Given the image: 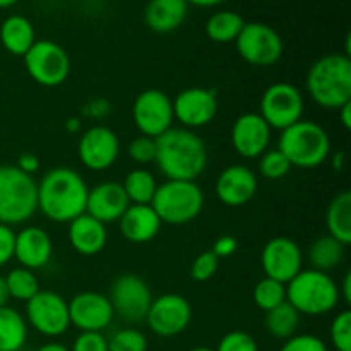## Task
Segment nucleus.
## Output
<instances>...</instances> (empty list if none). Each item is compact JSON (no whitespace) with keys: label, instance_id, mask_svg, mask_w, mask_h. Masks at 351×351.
Returning a JSON list of instances; mask_svg holds the SVG:
<instances>
[{"label":"nucleus","instance_id":"8","mask_svg":"<svg viewBox=\"0 0 351 351\" xmlns=\"http://www.w3.org/2000/svg\"><path fill=\"white\" fill-rule=\"evenodd\" d=\"M23 58L29 77L45 88L62 86L71 74L67 50L51 40H36Z\"/></svg>","mask_w":351,"mask_h":351},{"label":"nucleus","instance_id":"34","mask_svg":"<svg viewBox=\"0 0 351 351\" xmlns=\"http://www.w3.org/2000/svg\"><path fill=\"white\" fill-rule=\"evenodd\" d=\"M254 304L266 314L271 308L287 302V285L264 276L254 288Z\"/></svg>","mask_w":351,"mask_h":351},{"label":"nucleus","instance_id":"37","mask_svg":"<svg viewBox=\"0 0 351 351\" xmlns=\"http://www.w3.org/2000/svg\"><path fill=\"white\" fill-rule=\"evenodd\" d=\"M329 339L336 351H351V311L348 308L335 315L329 328Z\"/></svg>","mask_w":351,"mask_h":351},{"label":"nucleus","instance_id":"19","mask_svg":"<svg viewBox=\"0 0 351 351\" xmlns=\"http://www.w3.org/2000/svg\"><path fill=\"white\" fill-rule=\"evenodd\" d=\"M273 129L264 122L259 113H243L233 122L232 146L239 156L256 160L269 149Z\"/></svg>","mask_w":351,"mask_h":351},{"label":"nucleus","instance_id":"17","mask_svg":"<svg viewBox=\"0 0 351 351\" xmlns=\"http://www.w3.org/2000/svg\"><path fill=\"white\" fill-rule=\"evenodd\" d=\"M264 276L287 285L304 269V252L295 240L274 237L261 252Z\"/></svg>","mask_w":351,"mask_h":351},{"label":"nucleus","instance_id":"6","mask_svg":"<svg viewBox=\"0 0 351 351\" xmlns=\"http://www.w3.org/2000/svg\"><path fill=\"white\" fill-rule=\"evenodd\" d=\"M38 211V185L34 177L16 165H0V223L23 225Z\"/></svg>","mask_w":351,"mask_h":351},{"label":"nucleus","instance_id":"25","mask_svg":"<svg viewBox=\"0 0 351 351\" xmlns=\"http://www.w3.org/2000/svg\"><path fill=\"white\" fill-rule=\"evenodd\" d=\"M189 3L185 0H149L144 21L154 33L167 34L178 29L187 19Z\"/></svg>","mask_w":351,"mask_h":351},{"label":"nucleus","instance_id":"5","mask_svg":"<svg viewBox=\"0 0 351 351\" xmlns=\"http://www.w3.org/2000/svg\"><path fill=\"white\" fill-rule=\"evenodd\" d=\"M287 302L300 315L321 317L338 307V283L329 273L302 269L290 283H287Z\"/></svg>","mask_w":351,"mask_h":351},{"label":"nucleus","instance_id":"31","mask_svg":"<svg viewBox=\"0 0 351 351\" xmlns=\"http://www.w3.org/2000/svg\"><path fill=\"white\" fill-rule=\"evenodd\" d=\"M300 326V314L291 307L288 302H283L278 307L266 312L264 317V328L273 338L287 341L288 338L297 335V329Z\"/></svg>","mask_w":351,"mask_h":351},{"label":"nucleus","instance_id":"26","mask_svg":"<svg viewBox=\"0 0 351 351\" xmlns=\"http://www.w3.org/2000/svg\"><path fill=\"white\" fill-rule=\"evenodd\" d=\"M36 41L34 26L27 17L21 14H12L0 24V43L16 57H24Z\"/></svg>","mask_w":351,"mask_h":351},{"label":"nucleus","instance_id":"38","mask_svg":"<svg viewBox=\"0 0 351 351\" xmlns=\"http://www.w3.org/2000/svg\"><path fill=\"white\" fill-rule=\"evenodd\" d=\"M130 160L137 165H151L156 161V139L146 136H139L127 147Z\"/></svg>","mask_w":351,"mask_h":351},{"label":"nucleus","instance_id":"13","mask_svg":"<svg viewBox=\"0 0 351 351\" xmlns=\"http://www.w3.org/2000/svg\"><path fill=\"white\" fill-rule=\"evenodd\" d=\"M132 119L141 136L156 139L173 127L171 98L161 89H144L134 99Z\"/></svg>","mask_w":351,"mask_h":351},{"label":"nucleus","instance_id":"14","mask_svg":"<svg viewBox=\"0 0 351 351\" xmlns=\"http://www.w3.org/2000/svg\"><path fill=\"white\" fill-rule=\"evenodd\" d=\"M192 305L184 295L165 293L153 298L146 322L151 332L160 338H175L191 326Z\"/></svg>","mask_w":351,"mask_h":351},{"label":"nucleus","instance_id":"3","mask_svg":"<svg viewBox=\"0 0 351 351\" xmlns=\"http://www.w3.org/2000/svg\"><path fill=\"white\" fill-rule=\"evenodd\" d=\"M305 84L315 105L338 112L351 103V58L345 53L317 58L308 69Z\"/></svg>","mask_w":351,"mask_h":351},{"label":"nucleus","instance_id":"20","mask_svg":"<svg viewBox=\"0 0 351 351\" xmlns=\"http://www.w3.org/2000/svg\"><path fill=\"white\" fill-rule=\"evenodd\" d=\"M257 177L245 165H230L216 178L215 191L219 202L228 208H242L257 194Z\"/></svg>","mask_w":351,"mask_h":351},{"label":"nucleus","instance_id":"15","mask_svg":"<svg viewBox=\"0 0 351 351\" xmlns=\"http://www.w3.org/2000/svg\"><path fill=\"white\" fill-rule=\"evenodd\" d=\"M77 156L91 171H105L115 165L120 156V141L110 127L93 125L82 132L77 143Z\"/></svg>","mask_w":351,"mask_h":351},{"label":"nucleus","instance_id":"12","mask_svg":"<svg viewBox=\"0 0 351 351\" xmlns=\"http://www.w3.org/2000/svg\"><path fill=\"white\" fill-rule=\"evenodd\" d=\"M26 322L45 338H58L71 328L69 302L57 291L40 290L26 302Z\"/></svg>","mask_w":351,"mask_h":351},{"label":"nucleus","instance_id":"46","mask_svg":"<svg viewBox=\"0 0 351 351\" xmlns=\"http://www.w3.org/2000/svg\"><path fill=\"white\" fill-rule=\"evenodd\" d=\"M16 167L19 168L21 171H24L26 175H31V177H33L38 171V168H40V160H38V156L34 153H23L17 158Z\"/></svg>","mask_w":351,"mask_h":351},{"label":"nucleus","instance_id":"50","mask_svg":"<svg viewBox=\"0 0 351 351\" xmlns=\"http://www.w3.org/2000/svg\"><path fill=\"white\" fill-rule=\"evenodd\" d=\"M65 130L71 134H77L81 130V120L77 117H71V119L65 120Z\"/></svg>","mask_w":351,"mask_h":351},{"label":"nucleus","instance_id":"30","mask_svg":"<svg viewBox=\"0 0 351 351\" xmlns=\"http://www.w3.org/2000/svg\"><path fill=\"white\" fill-rule=\"evenodd\" d=\"M245 19L235 10H218L206 23V34L215 43H235Z\"/></svg>","mask_w":351,"mask_h":351},{"label":"nucleus","instance_id":"16","mask_svg":"<svg viewBox=\"0 0 351 351\" xmlns=\"http://www.w3.org/2000/svg\"><path fill=\"white\" fill-rule=\"evenodd\" d=\"M173 103V117L184 129L206 127L218 113V95L211 88H187L178 93Z\"/></svg>","mask_w":351,"mask_h":351},{"label":"nucleus","instance_id":"33","mask_svg":"<svg viewBox=\"0 0 351 351\" xmlns=\"http://www.w3.org/2000/svg\"><path fill=\"white\" fill-rule=\"evenodd\" d=\"M3 281H5L9 298L17 302H24V304L41 290L40 280H38L36 273L21 266L10 269L9 273L3 276Z\"/></svg>","mask_w":351,"mask_h":351},{"label":"nucleus","instance_id":"27","mask_svg":"<svg viewBox=\"0 0 351 351\" xmlns=\"http://www.w3.org/2000/svg\"><path fill=\"white\" fill-rule=\"evenodd\" d=\"M328 235L348 247L351 243V192L343 191L331 201L326 213Z\"/></svg>","mask_w":351,"mask_h":351},{"label":"nucleus","instance_id":"49","mask_svg":"<svg viewBox=\"0 0 351 351\" xmlns=\"http://www.w3.org/2000/svg\"><path fill=\"white\" fill-rule=\"evenodd\" d=\"M36 351H71V350H69V346L62 345V343L50 341V343H45V345H41Z\"/></svg>","mask_w":351,"mask_h":351},{"label":"nucleus","instance_id":"54","mask_svg":"<svg viewBox=\"0 0 351 351\" xmlns=\"http://www.w3.org/2000/svg\"><path fill=\"white\" fill-rule=\"evenodd\" d=\"M19 0H0V9H9L14 3H17Z\"/></svg>","mask_w":351,"mask_h":351},{"label":"nucleus","instance_id":"10","mask_svg":"<svg viewBox=\"0 0 351 351\" xmlns=\"http://www.w3.org/2000/svg\"><path fill=\"white\" fill-rule=\"evenodd\" d=\"M108 298L115 315L127 324H139L146 321L154 297L146 280L139 274L125 273L113 280Z\"/></svg>","mask_w":351,"mask_h":351},{"label":"nucleus","instance_id":"42","mask_svg":"<svg viewBox=\"0 0 351 351\" xmlns=\"http://www.w3.org/2000/svg\"><path fill=\"white\" fill-rule=\"evenodd\" d=\"M71 351H108V341L103 332H79Z\"/></svg>","mask_w":351,"mask_h":351},{"label":"nucleus","instance_id":"43","mask_svg":"<svg viewBox=\"0 0 351 351\" xmlns=\"http://www.w3.org/2000/svg\"><path fill=\"white\" fill-rule=\"evenodd\" d=\"M14 243H16V232L12 226L0 223V267L14 259Z\"/></svg>","mask_w":351,"mask_h":351},{"label":"nucleus","instance_id":"51","mask_svg":"<svg viewBox=\"0 0 351 351\" xmlns=\"http://www.w3.org/2000/svg\"><path fill=\"white\" fill-rule=\"evenodd\" d=\"M189 5H197V7H215L223 3L225 0H185Z\"/></svg>","mask_w":351,"mask_h":351},{"label":"nucleus","instance_id":"48","mask_svg":"<svg viewBox=\"0 0 351 351\" xmlns=\"http://www.w3.org/2000/svg\"><path fill=\"white\" fill-rule=\"evenodd\" d=\"M338 115H339V120H341L343 127H345L346 130H350L351 129V103L341 106V108L338 110Z\"/></svg>","mask_w":351,"mask_h":351},{"label":"nucleus","instance_id":"40","mask_svg":"<svg viewBox=\"0 0 351 351\" xmlns=\"http://www.w3.org/2000/svg\"><path fill=\"white\" fill-rule=\"evenodd\" d=\"M215 351H259V346L249 332L230 331L219 339Z\"/></svg>","mask_w":351,"mask_h":351},{"label":"nucleus","instance_id":"4","mask_svg":"<svg viewBox=\"0 0 351 351\" xmlns=\"http://www.w3.org/2000/svg\"><path fill=\"white\" fill-rule=\"evenodd\" d=\"M278 149L287 156L291 167L317 168L331 154V137L321 123L314 120H298L281 130Z\"/></svg>","mask_w":351,"mask_h":351},{"label":"nucleus","instance_id":"55","mask_svg":"<svg viewBox=\"0 0 351 351\" xmlns=\"http://www.w3.org/2000/svg\"><path fill=\"white\" fill-rule=\"evenodd\" d=\"M189 351H215L213 348H208V346H197V348H192Z\"/></svg>","mask_w":351,"mask_h":351},{"label":"nucleus","instance_id":"53","mask_svg":"<svg viewBox=\"0 0 351 351\" xmlns=\"http://www.w3.org/2000/svg\"><path fill=\"white\" fill-rule=\"evenodd\" d=\"M9 302V293H7V288H5V281H3V276L0 274V307L7 305Z\"/></svg>","mask_w":351,"mask_h":351},{"label":"nucleus","instance_id":"23","mask_svg":"<svg viewBox=\"0 0 351 351\" xmlns=\"http://www.w3.org/2000/svg\"><path fill=\"white\" fill-rule=\"evenodd\" d=\"M161 225L151 204H130L119 219L120 232L130 243H147L160 233Z\"/></svg>","mask_w":351,"mask_h":351},{"label":"nucleus","instance_id":"24","mask_svg":"<svg viewBox=\"0 0 351 351\" xmlns=\"http://www.w3.org/2000/svg\"><path fill=\"white\" fill-rule=\"evenodd\" d=\"M69 243L81 256H96L108 242L106 225L89 215H81L69 223Z\"/></svg>","mask_w":351,"mask_h":351},{"label":"nucleus","instance_id":"35","mask_svg":"<svg viewBox=\"0 0 351 351\" xmlns=\"http://www.w3.org/2000/svg\"><path fill=\"white\" fill-rule=\"evenodd\" d=\"M108 341V351H147V338L137 328H122L113 332Z\"/></svg>","mask_w":351,"mask_h":351},{"label":"nucleus","instance_id":"18","mask_svg":"<svg viewBox=\"0 0 351 351\" xmlns=\"http://www.w3.org/2000/svg\"><path fill=\"white\" fill-rule=\"evenodd\" d=\"M71 326L81 332H103L112 324L113 312L110 298L99 291H81L69 302Z\"/></svg>","mask_w":351,"mask_h":351},{"label":"nucleus","instance_id":"7","mask_svg":"<svg viewBox=\"0 0 351 351\" xmlns=\"http://www.w3.org/2000/svg\"><path fill=\"white\" fill-rule=\"evenodd\" d=\"M151 208L161 223L187 225L201 215L204 208V192L197 182L167 180L158 185Z\"/></svg>","mask_w":351,"mask_h":351},{"label":"nucleus","instance_id":"29","mask_svg":"<svg viewBox=\"0 0 351 351\" xmlns=\"http://www.w3.org/2000/svg\"><path fill=\"white\" fill-rule=\"evenodd\" d=\"M345 249L346 247L336 239H332L331 235L319 237L308 247L311 269L322 271V273H329V271L336 269L345 259Z\"/></svg>","mask_w":351,"mask_h":351},{"label":"nucleus","instance_id":"22","mask_svg":"<svg viewBox=\"0 0 351 351\" xmlns=\"http://www.w3.org/2000/svg\"><path fill=\"white\" fill-rule=\"evenodd\" d=\"M53 254V242L48 232L40 226H24L16 233L14 259L21 267L38 271L47 266Z\"/></svg>","mask_w":351,"mask_h":351},{"label":"nucleus","instance_id":"2","mask_svg":"<svg viewBox=\"0 0 351 351\" xmlns=\"http://www.w3.org/2000/svg\"><path fill=\"white\" fill-rule=\"evenodd\" d=\"M208 147L201 136L184 127H171L156 137V167L167 180L195 182L208 167Z\"/></svg>","mask_w":351,"mask_h":351},{"label":"nucleus","instance_id":"1","mask_svg":"<svg viewBox=\"0 0 351 351\" xmlns=\"http://www.w3.org/2000/svg\"><path fill=\"white\" fill-rule=\"evenodd\" d=\"M38 211L53 223H71L86 213L89 187L74 168L57 167L36 182Z\"/></svg>","mask_w":351,"mask_h":351},{"label":"nucleus","instance_id":"39","mask_svg":"<svg viewBox=\"0 0 351 351\" xmlns=\"http://www.w3.org/2000/svg\"><path fill=\"white\" fill-rule=\"evenodd\" d=\"M219 266V259L211 252V250H206V252L199 254L194 259L191 266V278L197 283H204L209 281L216 274Z\"/></svg>","mask_w":351,"mask_h":351},{"label":"nucleus","instance_id":"41","mask_svg":"<svg viewBox=\"0 0 351 351\" xmlns=\"http://www.w3.org/2000/svg\"><path fill=\"white\" fill-rule=\"evenodd\" d=\"M280 351H329L322 338L315 335H295L283 341Z\"/></svg>","mask_w":351,"mask_h":351},{"label":"nucleus","instance_id":"11","mask_svg":"<svg viewBox=\"0 0 351 351\" xmlns=\"http://www.w3.org/2000/svg\"><path fill=\"white\" fill-rule=\"evenodd\" d=\"M237 51L254 67H271L283 57V38L264 23H245L235 40Z\"/></svg>","mask_w":351,"mask_h":351},{"label":"nucleus","instance_id":"45","mask_svg":"<svg viewBox=\"0 0 351 351\" xmlns=\"http://www.w3.org/2000/svg\"><path fill=\"white\" fill-rule=\"evenodd\" d=\"M237 249H239V242H237L235 237L223 235V237H219V239L215 240L211 252L215 254L218 259H225V257L233 256V254L237 252Z\"/></svg>","mask_w":351,"mask_h":351},{"label":"nucleus","instance_id":"52","mask_svg":"<svg viewBox=\"0 0 351 351\" xmlns=\"http://www.w3.org/2000/svg\"><path fill=\"white\" fill-rule=\"evenodd\" d=\"M345 151H339L338 154H335V160H332V168L338 171H343V168H345Z\"/></svg>","mask_w":351,"mask_h":351},{"label":"nucleus","instance_id":"44","mask_svg":"<svg viewBox=\"0 0 351 351\" xmlns=\"http://www.w3.org/2000/svg\"><path fill=\"white\" fill-rule=\"evenodd\" d=\"M110 112H112V105L105 98H95L82 106V115L93 120L105 119L110 115Z\"/></svg>","mask_w":351,"mask_h":351},{"label":"nucleus","instance_id":"32","mask_svg":"<svg viewBox=\"0 0 351 351\" xmlns=\"http://www.w3.org/2000/svg\"><path fill=\"white\" fill-rule=\"evenodd\" d=\"M122 187L130 204H151L156 194L158 182L146 168H134L125 175Z\"/></svg>","mask_w":351,"mask_h":351},{"label":"nucleus","instance_id":"21","mask_svg":"<svg viewBox=\"0 0 351 351\" xmlns=\"http://www.w3.org/2000/svg\"><path fill=\"white\" fill-rule=\"evenodd\" d=\"M130 202L127 199L125 191L119 182H101L89 189L88 201H86V215L93 216L95 219L101 221L103 225L117 223Z\"/></svg>","mask_w":351,"mask_h":351},{"label":"nucleus","instance_id":"47","mask_svg":"<svg viewBox=\"0 0 351 351\" xmlns=\"http://www.w3.org/2000/svg\"><path fill=\"white\" fill-rule=\"evenodd\" d=\"M339 288V300L345 302L346 305L351 304V274L348 273L343 278V283L338 285Z\"/></svg>","mask_w":351,"mask_h":351},{"label":"nucleus","instance_id":"9","mask_svg":"<svg viewBox=\"0 0 351 351\" xmlns=\"http://www.w3.org/2000/svg\"><path fill=\"white\" fill-rule=\"evenodd\" d=\"M259 108V115L271 129L285 130L302 120L305 108L304 95L291 82H274L264 89Z\"/></svg>","mask_w":351,"mask_h":351},{"label":"nucleus","instance_id":"28","mask_svg":"<svg viewBox=\"0 0 351 351\" xmlns=\"http://www.w3.org/2000/svg\"><path fill=\"white\" fill-rule=\"evenodd\" d=\"M27 341V322L19 311L0 307V351H21Z\"/></svg>","mask_w":351,"mask_h":351},{"label":"nucleus","instance_id":"36","mask_svg":"<svg viewBox=\"0 0 351 351\" xmlns=\"http://www.w3.org/2000/svg\"><path fill=\"white\" fill-rule=\"evenodd\" d=\"M291 170L290 161L280 149H267L259 156V173L267 180H281Z\"/></svg>","mask_w":351,"mask_h":351}]
</instances>
